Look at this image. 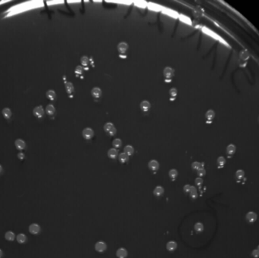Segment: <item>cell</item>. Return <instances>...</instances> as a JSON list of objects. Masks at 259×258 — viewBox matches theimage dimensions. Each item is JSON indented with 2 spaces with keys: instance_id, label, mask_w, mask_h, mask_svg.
Here are the masks:
<instances>
[{
  "instance_id": "cell-18",
  "label": "cell",
  "mask_w": 259,
  "mask_h": 258,
  "mask_svg": "<svg viewBox=\"0 0 259 258\" xmlns=\"http://www.w3.org/2000/svg\"><path fill=\"white\" fill-rule=\"evenodd\" d=\"M118 155V151L116 148H110L108 151V158L111 159H115Z\"/></svg>"
},
{
  "instance_id": "cell-39",
  "label": "cell",
  "mask_w": 259,
  "mask_h": 258,
  "mask_svg": "<svg viewBox=\"0 0 259 258\" xmlns=\"http://www.w3.org/2000/svg\"><path fill=\"white\" fill-rule=\"evenodd\" d=\"M195 185H197V186H201V185H202V183H203V179H201V178H200V177H199V178H196V179H195Z\"/></svg>"
},
{
  "instance_id": "cell-14",
  "label": "cell",
  "mask_w": 259,
  "mask_h": 258,
  "mask_svg": "<svg viewBox=\"0 0 259 258\" xmlns=\"http://www.w3.org/2000/svg\"><path fill=\"white\" fill-rule=\"evenodd\" d=\"M151 108V105L150 102L149 101H143L140 103V109L143 111V112H147L149 111V109Z\"/></svg>"
},
{
  "instance_id": "cell-20",
  "label": "cell",
  "mask_w": 259,
  "mask_h": 258,
  "mask_svg": "<svg viewBox=\"0 0 259 258\" xmlns=\"http://www.w3.org/2000/svg\"><path fill=\"white\" fill-rule=\"evenodd\" d=\"M164 192H165V190H164L163 187L156 186L155 188L154 191H153V194L157 197H160L164 194Z\"/></svg>"
},
{
  "instance_id": "cell-11",
  "label": "cell",
  "mask_w": 259,
  "mask_h": 258,
  "mask_svg": "<svg viewBox=\"0 0 259 258\" xmlns=\"http://www.w3.org/2000/svg\"><path fill=\"white\" fill-rule=\"evenodd\" d=\"M148 166H149V168L151 170V171L155 172V171L158 170V168H159V163L155 160H151L149 162Z\"/></svg>"
},
{
  "instance_id": "cell-13",
  "label": "cell",
  "mask_w": 259,
  "mask_h": 258,
  "mask_svg": "<svg viewBox=\"0 0 259 258\" xmlns=\"http://www.w3.org/2000/svg\"><path fill=\"white\" fill-rule=\"evenodd\" d=\"M91 94H92V96L95 99H98L100 98L101 95H102V90L99 87H95L93 89H92Z\"/></svg>"
},
{
  "instance_id": "cell-46",
  "label": "cell",
  "mask_w": 259,
  "mask_h": 258,
  "mask_svg": "<svg viewBox=\"0 0 259 258\" xmlns=\"http://www.w3.org/2000/svg\"><path fill=\"white\" fill-rule=\"evenodd\" d=\"M258 121H259V117H258Z\"/></svg>"
},
{
  "instance_id": "cell-5",
  "label": "cell",
  "mask_w": 259,
  "mask_h": 258,
  "mask_svg": "<svg viewBox=\"0 0 259 258\" xmlns=\"http://www.w3.org/2000/svg\"><path fill=\"white\" fill-rule=\"evenodd\" d=\"M215 117V112L213 110H209L205 114V123L207 124L212 123Z\"/></svg>"
},
{
  "instance_id": "cell-25",
  "label": "cell",
  "mask_w": 259,
  "mask_h": 258,
  "mask_svg": "<svg viewBox=\"0 0 259 258\" xmlns=\"http://www.w3.org/2000/svg\"><path fill=\"white\" fill-rule=\"evenodd\" d=\"M2 113L3 117H4L5 118H6V119H9V118L12 117V111L10 110V108H4V109L2 110Z\"/></svg>"
},
{
  "instance_id": "cell-38",
  "label": "cell",
  "mask_w": 259,
  "mask_h": 258,
  "mask_svg": "<svg viewBox=\"0 0 259 258\" xmlns=\"http://www.w3.org/2000/svg\"><path fill=\"white\" fill-rule=\"evenodd\" d=\"M205 173H206V171H205V170L204 169V167H201V168H200L199 170H197V174H198L199 176H204L205 175Z\"/></svg>"
},
{
  "instance_id": "cell-31",
  "label": "cell",
  "mask_w": 259,
  "mask_h": 258,
  "mask_svg": "<svg viewBox=\"0 0 259 258\" xmlns=\"http://www.w3.org/2000/svg\"><path fill=\"white\" fill-rule=\"evenodd\" d=\"M194 229L195 230V232H197L198 233H200L204 230V226L201 222H197V223L195 224Z\"/></svg>"
},
{
  "instance_id": "cell-17",
  "label": "cell",
  "mask_w": 259,
  "mask_h": 258,
  "mask_svg": "<svg viewBox=\"0 0 259 258\" xmlns=\"http://www.w3.org/2000/svg\"><path fill=\"white\" fill-rule=\"evenodd\" d=\"M116 255L119 258H125L127 256V251L125 248H121L117 249V251L116 252Z\"/></svg>"
},
{
  "instance_id": "cell-43",
  "label": "cell",
  "mask_w": 259,
  "mask_h": 258,
  "mask_svg": "<svg viewBox=\"0 0 259 258\" xmlns=\"http://www.w3.org/2000/svg\"><path fill=\"white\" fill-rule=\"evenodd\" d=\"M2 251L0 249V258L2 257Z\"/></svg>"
},
{
  "instance_id": "cell-16",
  "label": "cell",
  "mask_w": 259,
  "mask_h": 258,
  "mask_svg": "<svg viewBox=\"0 0 259 258\" xmlns=\"http://www.w3.org/2000/svg\"><path fill=\"white\" fill-rule=\"evenodd\" d=\"M15 147L18 149V150H24L26 147V143L24 140H22L21 139H18L15 141Z\"/></svg>"
},
{
  "instance_id": "cell-15",
  "label": "cell",
  "mask_w": 259,
  "mask_h": 258,
  "mask_svg": "<svg viewBox=\"0 0 259 258\" xmlns=\"http://www.w3.org/2000/svg\"><path fill=\"white\" fill-rule=\"evenodd\" d=\"M257 218H258V215L255 212L251 211V212H249L246 214V220L249 222H255L257 220Z\"/></svg>"
},
{
  "instance_id": "cell-37",
  "label": "cell",
  "mask_w": 259,
  "mask_h": 258,
  "mask_svg": "<svg viewBox=\"0 0 259 258\" xmlns=\"http://www.w3.org/2000/svg\"><path fill=\"white\" fill-rule=\"evenodd\" d=\"M245 176V172L243 170H238L236 172V177L238 179H243V177Z\"/></svg>"
},
{
  "instance_id": "cell-29",
  "label": "cell",
  "mask_w": 259,
  "mask_h": 258,
  "mask_svg": "<svg viewBox=\"0 0 259 258\" xmlns=\"http://www.w3.org/2000/svg\"><path fill=\"white\" fill-rule=\"evenodd\" d=\"M112 145L114 146V148H116V149H118L121 147L122 145V142L120 139H115V140L112 142Z\"/></svg>"
},
{
  "instance_id": "cell-1",
  "label": "cell",
  "mask_w": 259,
  "mask_h": 258,
  "mask_svg": "<svg viewBox=\"0 0 259 258\" xmlns=\"http://www.w3.org/2000/svg\"><path fill=\"white\" fill-rule=\"evenodd\" d=\"M249 56L250 55L248 51L243 50L239 52L238 63L240 67H245V66L248 64V60L249 59Z\"/></svg>"
},
{
  "instance_id": "cell-28",
  "label": "cell",
  "mask_w": 259,
  "mask_h": 258,
  "mask_svg": "<svg viewBox=\"0 0 259 258\" xmlns=\"http://www.w3.org/2000/svg\"><path fill=\"white\" fill-rule=\"evenodd\" d=\"M128 158H129V156H128L127 154H126L124 152L121 153V154L118 155V159H119L120 162H121V163H122V164L126 163V162L128 160Z\"/></svg>"
},
{
  "instance_id": "cell-6",
  "label": "cell",
  "mask_w": 259,
  "mask_h": 258,
  "mask_svg": "<svg viewBox=\"0 0 259 258\" xmlns=\"http://www.w3.org/2000/svg\"><path fill=\"white\" fill-rule=\"evenodd\" d=\"M82 135L86 140L91 139L94 136V131L91 128H85L82 132Z\"/></svg>"
},
{
  "instance_id": "cell-41",
  "label": "cell",
  "mask_w": 259,
  "mask_h": 258,
  "mask_svg": "<svg viewBox=\"0 0 259 258\" xmlns=\"http://www.w3.org/2000/svg\"><path fill=\"white\" fill-rule=\"evenodd\" d=\"M190 188H191V186H190L189 185H186L185 186L183 187V191H184L186 193H189Z\"/></svg>"
},
{
  "instance_id": "cell-7",
  "label": "cell",
  "mask_w": 259,
  "mask_h": 258,
  "mask_svg": "<svg viewBox=\"0 0 259 258\" xmlns=\"http://www.w3.org/2000/svg\"><path fill=\"white\" fill-rule=\"evenodd\" d=\"M236 151H237V147H236L235 145H233V144L228 145V146L227 147V149H226L227 155L229 158H231L232 156L234 155V154L236 153Z\"/></svg>"
},
{
  "instance_id": "cell-27",
  "label": "cell",
  "mask_w": 259,
  "mask_h": 258,
  "mask_svg": "<svg viewBox=\"0 0 259 258\" xmlns=\"http://www.w3.org/2000/svg\"><path fill=\"white\" fill-rule=\"evenodd\" d=\"M80 61H81L82 67H83L85 69H87V67L89 66V58L86 57V56H83V57L80 58Z\"/></svg>"
},
{
  "instance_id": "cell-12",
  "label": "cell",
  "mask_w": 259,
  "mask_h": 258,
  "mask_svg": "<svg viewBox=\"0 0 259 258\" xmlns=\"http://www.w3.org/2000/svg\"><path fill=\"white\" fill-rule=\"evenodd\" d=\"M29 231L30 233L33 234V235H36V234H38L40 231V227L38 224L36 223H33L31 224L30 226H29Z\"/></svg>"
},
{
  "instance_id": "cell-42",
  "label": "cell",
  "mask_w": 259,
  "mask_h": 258,
  "mask_svg": "<svg viewBox=\"0 0 259 258\" xmlns=\"http://www.w3.org/2000/svg\"><path fill=\"white\" fill-rule=\"evenodd\" d=\"M18 158H19V159H21V160H22V159L24 158V154L23 153H19V154H18Z\"/></svg>"
},
{
  "instance_id": "cell-2",
  "label": "cell",
  "mask_w": 259,
  "mask_h": 258,
  "mask_svg": "<svg viewBox=\"0 0 259 258\" xmlns=\"http://www.w3.org/2000/svg\"><path fill=\"white\" fill-rule=\"evenodd\" d=\"M163 74H164V77H165V81L167 83H170V82H171L173 77L174 76V69L171 67H166L164 69Z\"/></svg>"
},
{
  "instance_id": "cell-26",
  "label": "cell",
  "mask_w": 259,
  "mask_h": 258,
  "mask_svg": "<svg viewBox=\"0 0 259 258\" xmlns=\"http://www.w3.org/2000/svg\"><path fill=\"white\" fill-rule=\"evenodd\" d=\"M46 97L51 101H53L55 99V97H56V93L54 90H48L46 92Z\"/></svg>"
},
{
  "instance_id": "cell-4",
  "label": "cell",
  "mask_w": 259,
  "mask_h": 258,
  "mask_svg": "<svg viewBox=\"0 0 259 258\" xmlns=\"http://www.w3.org/2000/svg\"><path fill=\"white\" fill-rule=\"evenodd\" d=\"M104 129L105 131L108 133L109 136H113L116 134V128H115V125L111 123H107L105 124L104 126Z\"/></svg>"
},
{
  "instance_id": "cell-30",
  "label": "cell",
  "mask_w": 259,
  "mask_h": 258,
  "mask_svg": "<svg viewBox=\"0 0 259 258\" xmlns=\"http://www.w3.org/2000/svg\"><path fill=\"white\" fill-rule=\"evenodd\" d=\"M17 241H18V243L23 244V243H24L27 241V236L24 234H22V233L21 234H19L17 236Z\"/></svg>"
},
{
  "instance_id": "cell-35",
  "label": "cell",
  "mask_w": 259,
  "mask_h": 258,
  "mask_svg": "<svg viewBox=\"0 0 259 258\" xmlns=\"http://www.w3.org/2000/svg\"><path fill=\"white\" fill-rule=\"evenodd\" d=\"M83 71V67L82 66L79 65V66H77V67H76V69H75V71H74V73H75V74H76L77 77H80V76L82 75Z\"/></svg>"
},
{
  "instance_id": "cell-8",
  "label": "cell",
  "mask_w": 259,
  "mask_h": 258,
  "mask_svg": "<svg viewBox=\"0 0 259 258\" xmlns=\"http://www.w3.org/2000/svg\"><path fill=\"white\" fill-rule=\"evenodd\" d=\"M33 115L35 117H38V118L43 117V115H44V109H43V106L40 105V106L36 107V108L33 109Z\"/></svg>"
},
{
  "instance_id": "cell-19",
  "label": "cell",
  "mask_w": 259,
  "mask_h": 258,
  "mask_svg": "<svg viewBox=\"0 0 259 258\" xmlns=\"http://www.w3.org/2000/svg\"><path fill=\"white\" fill-rule=\"evenodd\" d=\"M166 247H167V249L169 251H173L177 249V243L175 242L171 241V242H168L167 243V246Z\"/></svg>"
},
{
  "instance_id": "cell-34",
  "label": "cell",
  "mask_w": 259,
  "mask_h": 258,
  "mask_svg": "<svg viewBox=\"0 0 259 258\" xmlns=\"http://www.w3.org/2000/svg\"><path fill=\"white\" fill-rule=\"evenodd\" d=\"M201 167H203V164L201 163L198 162V161H195V162H193L192 164V168L193 170H199Z\"/></svg>"
},
{
  "instance_id": "cell-45",
  "label": "cell",
  "mask_w": 259,
  "mask_h": 258,
  "mask_svg": "<svg viewBox=\"0 0 259 258\" xmlns=\"http://www.w3.org/2000/svg\"><path fill=\"white\" fill-rule=\"evenodd\" d=\"M257 250L259 251V245H258V248H257Z\"/></svg>"
},
{
  "instance_id": "cell-40",
  "label": "cell",
  "mask_w": 259,
  "mask_h": 258,
  "mask_svg": "<svg viewBox=\"0 0 259 258\" xmlns=\"http://www.w3.org/2000/svg\"><path fill=\"white\" fill-rule=\"evenodd\" d=\"M252 256H253V257H255V258H258L259 257V251H258L257 249H255V250H254V251H252Z\"/></svg>"
},
{
  "instance_id": "cell-22",
  "label": "cell",
  "mask_w": 259,
  "mask_h": 258,
  "mask_svg": "<svg viewBox=\"0 0 259 258\" xmlns=\"http://www.w3.org/2000/svg\"><path fill=\"white\" fill-rule=\"evenodd\" d=\"M123 151H124V153H125L126 154H127L128 156H131V155L134 153V148H133V146H131V145H126V146L124 147Z\"/></svg>"
},
{
  "instance_id": "cell-44",
  "label": "cell",
  "mask_w": 259,
  "mask_h": 258,
  "mask_svg": "<svg viewBox=\"0 0 259 258\" xmlns=\"http://www.w3.org/2000/svg\"><path fill=\"white\" fill-rule=\"evenodd\" d=\"M2 171V166L0 165V173H1Z\"/></svg>"
},
{
  "instance_id": "cell-23",
  "label": "cell",
  "mask_w": 259,
  "mask_h": 258,
  "mask_svg": "<svg viewBox=\"0 0 259 258\" xmlns=\"http://www.w3.org/2000/svg\"><path fill=\"white\" fill-rule=\"evenodd\" d=\"M169 95H170V100L173 101L177 98V89L176 88H172L169 91Z\"/></svg>"
},
{
  "instance_id": "cell-21",
  "label": "cell",
  "mask_w": 259,
  "mask_h": 258,
  "mask_svg": "<svg viewBox=\"0 0 259 258\" xmlns=\"http://www.w3.org/2000/svg\"><path fill=\"white\" fill-rule=\"evenodd\" d=\"M225 164H226V159L223 158V157L221 156V157H219V158H217V167L219 169L223 168Z\"/></svg>"
},
{
  "instance_id": "cell-36",
  "label": "cell",
  "mask_w": 259,
  "mask_h": 258,
  "mask_svg": "<svg viewBox=\"0 0 259 258\" xmlns=\"http://www.w3.org/2000/svg\"><path fill=\"white\" fill-rule=\"evenodd\" d=\"M177 176H178V172H177V170L172 169V170H171L169 171V176H170L171 179H175Z\"/></svg>"
},
{
  "instance_id": "cell-9",
  "label": "cell",
  "mask_w": 259,
  "mask_h": 258,
  "mask_svg": "<svg viewBox=\"0 0 259 258\" xmlns=\"http://www.w3.org/2000/svg\"><path fill=\"white\" fill-rule=\"evenodd\" d=\"M107 248V245L104 242H98L96 244H95V251L98 252H104Z\"/></svg>"
},
{
  "instance_id": "cell-24",
  "label": "cell",
  "mask_w": 259,
  "mask_h": 258,
  "mask_svg": "<svg viewBox=\"0 0 259 258\" xmlns=\"http://www.w3.org/2000/svg\"><path fill=\"white\" fill-rule=\"evenodd\" d=\"M46 111L48 115L52 116L55 112V108L52 105H48L46 108Z\"/></svg>"
},
{
  "instance_id": "cell-32",
  "label": "cell",
  "mask_w": 259,
  "mask_h": 258,
  "mask_svg": "<svg viewBox=\"0 0 259 258\" xmlns=\"http://www.w3.org/2000/svg\"><path fill=\"white\" fill-rule=\"evenodd\" d=\"M5 239H7L8 241H13L15 238V236H14V232L9 231V232H7L5 235Z\"/></svg>"
},
{
  "instance_id": "cell-3",
  "label": "cell",
  "mask_w": 259,
  "mask_h": 258,
  "mask_svg": "<svg viewBox=\"0 0 259 258\" xmlns=\"http://www.w3.org/2000/svg\"><path fill=\"white\" fill-rule=\"evenodd\" d=\"M128 49V45L125 42H121L117 45V51L121 58H126V53Z\"/></svg>"
},
{
  "instance_id": "cell-33",
  "label": "cell",
  "mask_w": 259,
  "mask_h": 258,
  "mask_svg": "<svg viewBox=\"0 0 259 258\" xmlns=\"http://www.w3.org/2000/svg\"><path fill=\"white\" fill-rule=\"evenodd\" d=\"M189 194H190V197H191L192 198H197L198 193H197V190H196L195 187L191 186V188H190V191H189Z\"/></svg>"
},
{
  "instance_id": "cell-10",
  "label": "cell",
  "mask_w": 259,
  "mask_h": 258,
  "mask_svg": "<svg viewBox=\"0 0 259 258\" xmlns=\"http://www.w3.org/2000/svg\"><path fill=\"white\" fill-rule=\"evenodd\" d=\"M65 89H66L67 93L68 94V95L71 98H72L74 93V87L73 86V84L70 82H65Z\"/></svg>"
}]
</instances>
